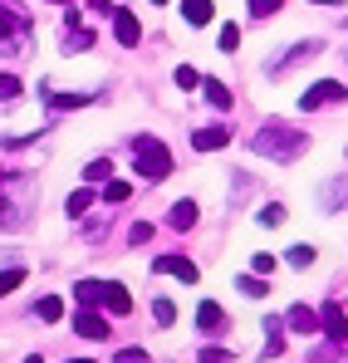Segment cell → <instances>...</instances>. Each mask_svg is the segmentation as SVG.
Here are the masks:
<instances>
[{
	"label": "cell",
	"mask_w": 348,
	"mask_h": 363,
	"mask_svg": "<svg viewBox=\"0 0 348 363\" xmlns=\"http://www.w3.org/2000/svg\"><path fill=\"white\" fill-rule=\"evenodd\" d=\"M319 324H324V334H329V339H339V344L348 339V319H344V309H339L334 300L319 309Z\"/></svg>",
	"instance_id": "9"
},
{
	"label": "cell",
	"mask_w": 348,
	"mask_h": 363,
	"mask_svg": "<svg viewBox=\"0 0 348 363\" xmlns=\"http://www.w3.org/2000/svg\"><path fill=\"white\" fill-rule=\"evenodd\" d=\"M20 285H25V265H10V270H0V300H5V295H15Z\"/></svg>",
	"instance_id": "21"
},
{
	"label": "cell",
	"mask_w": 348,
	"mask_h": 363,
	"mask_svg": "<svg viewBox=\"0 0 348 363\" xmlns=\"http://www.w3.org/2000/svg\"><path fill=\"white\" fill-rule=\"evenodd\" d=\"M176 84H181V89H201V74H196L191 64H181V69H176Z\"/></svg>",
	"instance_id": "30"
},
{
	"label": "cell",
	"mask_w": 348,
	"mask_h": 363,
	"mask_svg": "<svg viewBox=\"0 0 348 363\" xmlns=\"http://www.w3.org/2000/svg\"><path fill=\"white\" fill-rule=\"evenodd\" d=\"M133 162H137V177H147V182L172 177V152H167V143H157V138H137V143H133Z\"/></svg>",
	"instance_id": "3"
},
{
	"label": "cell",
	"mask_w": 348,
	"mask_h": 363,
	"mask_svg": "<svg viewBox=\"0 0 348 363\" xmlns=\"http://www.w3.org/2000/svg\"><path fill=\"white\" fill-rule=\"evenodd\" d=\"M84 177H89V182H108V177H113V162H103V157H99V162H89V172H84Z\"/></svg>",
	"instance_id": "29"
},
{
	"label": "cell",
	"mask_w": 348,
	"mask_h": 363,
	"mask_svg": "<svg viewBox=\"0 0 348 363\" xmlns=\"http://www.w3.org/2000/svg\"><path fill=\"white\" fill-rule=\"evenodd\" d=\"M319 50H324V40H309V45H294V50H290V55H285L280 64H270V74L280 79V74H290V64H299V60H314Z\"/></svg>",
	"instance_id": "10"
},
{
	"label": "cell",
	"mask_w": 348,
	"mask_h": 363,
	"mask_svg": "<svg viewBox=\"0 0 348 363\" xmlns=\"http://www.w3.org/2000/svg\"><path fill=\"white\" fill-rule=\"evenodd\" d=\"M196 363H231V354H226V349H201Z\"/></svg>",
	"instance_id": "36"
},
{
	"label": "cell",
	"mask_w": 348,
	"mask_h": 363,
	"mask_svg": "<svg viewBox=\"0 0 348 363\" xmlns=\"http://www.w3.org/2000/svg\"><path fill=\"white\" fill-rule=\"evenodd\" d=\"M221 324H226L221 304H216V300H201V309H196V329H206V334H221Z\"/></svg>",
	"instance_id": "12"
},
{
	"label": "cell",
	"mask_w": 348,
	"mask_h": 363,
	"mask_svg": "<svg viewBox=\"0 0 348 363\" xmlns=\"http://www.w3.org/2000/svg\"><path fill=\"white\" fill-rule=\"evenodd\" d=\"M35 314H40L45 324H59V319H64V300H59V295H45V300L35 304Z\"/></svg>",
	"instance_id": "20"
},
{
	"label": "cell",
	"mask_w": 348,
	"mask_h": 363,
	"mask_svg": "<svg viewBox=\"0 0 348 363\" xmlns=\"http://www.w3.org/2000/svg\"><path fill=\"white\" fill-rule=\"evenodd\" d=\"M79 104H89V94H55L50 99V108H79Z\"/></svg>",
	"instance_id": "28"
},
{
	"label": "cell",
	"mask_w": 348,
	"mask_h": 363,
	"mask_svg": "<svg viewBox=\"0 0 348 363\" xmlns=\"http://www.w3.org/2000/svg\"><path fill=\"white\" fill-rule=\"evenodd\" d=\"M280 10V0H250V15H260V20H270Z\"/></svg>",
	"instance_id": "31"
},
{
	"label": "cell",
	"mask_w": 348,
	"mask_h": 363,
	"mask_svg": "<svg viewBox=\"0 0 348 363\" xmlns=\"http://www.w3.org/2000/svg\"><path fill=\"white\" fill-rule=\"evenodd\" d=\"M152 270H157V275H176L181 285H196V280H201V270H196L186 255H157V260H152Z\"/></svg>",
	"instance_id": "5"
},
{
	"label": "cell",
	"mask_w": 348,
	"mask_h": 363,
	"mask_svg": "<svg viewBox=\"0 0 348 363\" xmlns=\"http://www.w3.org/2000/svg\"><path fill=\"white\" fill-rule=\"evenodd\" d=\"M226 143H231L226 128H196V133H191V147H196V152H216V147H226Z\"/></svg>",
	"instance_id": "11"
},
{
	"label": "cell",
	"mask_w": 348,
	"mask_h": 363,
	"mask_svg": "<svg viewBox=\"0 0 348 363\" xmlns=\"http://www.w3.org/2000/svg\"><path fill=\"white\" fill-rule=\"evenodd\" d=\"M285 349V319H265V354L275 359Z\"/></svg>",
	"instance_id": "17"
},
{
	"label": "cell",
	"mask_w": 348,
	"mask_h": 363,
	"mask_svg": "<svg viewBox=\"0 0 348 363\" xmlns=\"http://www.w3.org/2000/svg\"><path fill=\"white\" fill-rule=\"evenodd\" d=\"M167 226H172V231H186V226H196V201H191V196H181V201L172 206Z\"/></svg>",
	"instance_id": "13"
},
{
	"label": "cell",
	"mask_w": 348,
	"mask_h": 363,
	"mask_svg": "<svg viewBox=\"0 0 348 363\" xmlns=\"http://www.w3.org/2000/svg\"><path fill=\"white\" fill-rule=\"evenodd\" d=\"M201 89H206V99H211V108H231V89H226L221 79H201Z\"/></svg>",
	"instance_id": "18"
},
{
	"label": "cell",
	"mask_w": 348,
	"mask_h": 363,
	"mask_svg": "<svg viewBox=\"0 0 348 363\" xmlns=\"http://www.w3.org/2000/svg\"><path fill=\"white\" fill-rule=\"evenodd\" d=\"M113 35L123 50H137V40H142V25H137V15H128V10H113Z\"/></svg>",
	"instance_id": "6"
},
{
	"label": "cell",
	"mask_w": 348,
	"mask_h": 363,
	"mask_svg": "<svg viewBox=\"0 0 348 363\" xmlns=\"http://www.w3.org/2000/svg\"><path fill=\"white\" fill-rule=\"evenodd\" d=\"M339 99H348L344 84H334V79H319V84H314L304 99H299V108L309 113V108H324V104H339Z\"/></svg>",
	"instance_id": "4"
},
{
	"label": "cell",
	"mask_w": 348,
	"mask_h": 363,
	"mask_svg": "<svg viewBox=\"0 0 348 363\" xmlns=\"http://www.w3.org/2000/svg\"><path fill=\"white\" fill-rule=\"evenodd\" d=\"M25 363H45V359H40V354H30V359H25Z\"/></svg>",
	"instance_id": "38"
},
{
	"label": "cell",
	"mask_w": 348,
	"mask_h": 363,
	"mask_svg": "<svg viewBox=\"0 0 348 363\" xmlns=\"http://www.w3.org/2000/svg\"><path fill=\"white\" fill-rule=\"evenodd\" d=\"M314 255H319L314 245H290V265H294V270H304V265H314Z\"/></svg>",
	"instance_id": "24"
},
{
	"label": "cell",
	"mask_w": 348,
	"mask_h": 363,
	"mask_svg": "<svg viewBox=\"0 0 348 363\" xmlns=\"http://www.w3.org/2000/svg\"><path fill=\"white\" fill-rule=\"evenodd\" d=\"M152 319H157V324H162V329H167V324H172V319H176L172 300H152Z\"/></svg>",
	"instance_id": "27"
},
{
	"label": "cell",
	"mask_w": 348,
	"mask_h": 363,
	"mask_svg": "<svg viewBox=\"0 0 348 363\" xmlns=\"http://www.w3.org/2000/svg\"><path fill=\"white\" fill-rule=\"evenodd\" d=\"M55 5H69V0H55Z\"/></svg>",
	"instance_id": "40"
},
{
	"label": "cell",
	"mask_w": 348,
	"mask_h": 363,
	"mask_svg": "<svg viewBox=\"0 0 348 363\" xmlns=\"http://www.w3.org/2000/svg\"><path fill=\"white\" fill-rule=\"evenodd\" d=\"M103 309H108V314H128V309H133V300H128V290H123V285H103Z\"/></svg>",
	"instance_id": "15"
},
{
	"label": "cell",
	"mask_w": 348,
	"mask_h": 363,
	"mask_svg": "<svg viewBox=\"0 0 348 363\" xmlns=\"http://www.w3.org/2000/svg\"><path fill=\"white\" fill-rule=\"evenodd\" d=\"M30 40H35L30 15H25L15 0H0V55H25Z\"/></svg>",
	"instance_id": "2"
},
{
	"label": "cell",
	"mask_w": 348,
	"mask_h": 363,
	"mask_svg": "<svg viewBox=\"0 0 348 363\" xmlns=\"http://www.w3.org/2000/svg\"><path fill=\"white\" fill-rule=\"evenodd\" d=\"M314 5H344V0H314Z\"/></svg>",
	"instance_id": "37"
},
{
	"label": "cell",
	"mask_w": 348,
	"mask_h": 363,
	"mask_svg": "<svg viewBox=\"0 0 348 363\" xmlns=\"http://www.w3.org/2000/svg\"><path fill=\"white\" fill-rule=\"evenodd\" d=\"M250 147L260 152V157H275V162H294L304 147H309V133H299L290 123H265L255 138H250Z\"/></svg>",
	"instance_id": "1"
},
{
	"label": "cell",
	"mask_w": 348,
	"mask_h": 363,
	"mask_svg": "<svg viewBox=\"0 0 348 363\" xmlns=\"http://www.w3.org/2000/svg\"><path fill=\"white\" fill-rule=\"evenodd\" d=\"M285 324H290L294 334H319V329H324V324H319V309H309V304H290Z\"/></svg>",
	"instance_id": "7"
},
{
	"label": "cell",
	"mask_w": 348,
	"mask_h": 363,
	"mask_svg": "<svg viewBox=\"0 0 348 363\" xmlns=\"http://www.w3.org/2000/svg\"><path fill=\"white\" fill-rule=\"evenodd\" d=\"M235 45H240V30H235V25H226V30H221V50H226V55H231Z\"/></svg>",
	"instance_id": "35"
},
{
	"label": "cell",
	"mask_w": 348,
	"mask_h": 363,
	"mask_svg": "<svg viewBox=\"0 0 348 363\" xmlns=\"http://www.w3.org/2000/svg\"><path fill=\"white\" fill-rule=\"evenodd\" d=\"M0 211H5V201H0Z\"/></svg>",
	"instance_id": "41"
},
{
	"label": "cell",
	"mask_w": 348,
	"mask_h": 363,
	"mask_svg": "<svg viewBox=\"0 0 348 363\" xmlns=\"http://www.w3.org/2000/svg\"><path fill=\"white\" fill-rule=\"evenodd\" d=\"M89 206H94V191H89V186H79V191L69 196V216H84Z\"/></svg>",
	"instance_id": "23"
},
{
	"label": "cell",
	"mask_w": 348,
	"mask_h": 363,
	"mask_svg": "<svg viewBox=\"0 0 348 363\" xmlns=\"http://www.w3.org/2000/svg\"><path fill=\"white\" fill-rule=\"evenodd\" d=\"M235 290H240V295H250V300H265V295H270L265 275H240V280H235Z\"/></svg>",
	"instance_id": "19"
},
{
	"label": "cell",
	"mask_w": 348,
	"mask_h": 363,
	"mask_svg": "<svg viewBox=\"0 0 348 363\" xmlns=\"http://www.w3.org/2000/svg\"><path fill=\"white\" fill-rule=\"evenodd\" d=\"M255 221H260V226H280V221H285V206H280V201H265V206L255 211Z\"/></svg>",
	"instance_id": "22"
},
{
	"label": "cell",
	"mask_w": 348,
	"mask_h": 363,
	"mask_svg": "<svg viewBox=\"0 0 348 363\" xmlns=\"http://www.w3.org/2000/svg\"><path fill=\"white\" fill-rule=\"evenodd\" d=\"M69 363H89V359H69Z\"/></svg>",
	"instance_id": "39"
},
{
	"label": "cell",
	"mask_w": 348,
	"mask_h": 363,
	"mask_svg": "<svg viewBox=\"0 0 348 363\" xmlns=\"http://www.w3.org/2000/svg\"><path fill=\"white\" fill-rule=\"evenodd\" d=\"M74 300H79V309L103 304V280H79V285H74Z\"/></svg>",
	"instance_id": "14"
},
{
	"label": "cell",
	"mask_w": 348,
	"mask_h": 363,
	"mask_svg": "<svg viewBox=\"0 0 348 363\" xmlns=\"http://www.w3.org/2000/svg\"><path fill=\"white\" fill-rule=\"evenodd\" d=\"M181 15H186V25H211V0H181Z\"/></svg>",
	"instance_id": "16"
},
{
	"label": "cell",
	"mask_w": 348,
	"mask_h": 363,
	"mask_svg": "<svg viewBox=\"0 0 348 363\" xmlns=\"http://www.w3.org/2000/svg\"><path fill=\"white\" fill-rule=\"evenodd\" d=\"M113 363H152L142 349H123V354H113Z\"/></svg>",
	"instance_id": "34"
},
{
	"label": "cell",
	"mask_w": 348,
	"mask_h": 363,
	"mask_svg": "<svg viewBox=\"0 0 348 363\" xmlns=\"http://www.w3.org/2000/svg\"><path fill=\"white\" fill-rule=\"evenodd\" d=\"M20 99V79L15 74H0V104H15Z\"/></svg>",
	"instance_id": "26"
},
{
	"label": "cell",
	"mask_w": 348,
	"mask_h": 363,
	"mask_svg": "<svg viewBox=\"0 0 348 363\" xmlns=\"http://www.w3.org/2000/svg\"><path fill=\"white\" fill-rule=\"evenodd\" d=\"M128 241H133V245H147V241H152V226H147V221H137V226L128 231Z\"/></svg>",
	"instance_id": "32"
},
{
	"label": "cell",
	"mask_w": 348,
	"mask_h": 363,
	"mask_svg": "<svg viewBox=\"0 0 348 363\" xmlns=\"http://www.w3.org/2000/svg\"><path fill=\"white\" fill-rule=\"evenodd\" d=\"M128 196H133V186H128V182H113V177H108V186H103V201L113 206V201H128Z\"/></svg>",
	"instance_id": "25"
},
{
	"label": "cell",
	"mask_w": 348,
	"mask_h": 363,
	"mask_svg": "<svg viewBox=\"0 0 348 363\" xmlns=\"http://www.w3.org/2000/svg\"><path fill=\"white\" fill-rule=\"evenodd\" d=\"M270 270H275V255H255L250 260V275H270Z\"/></svg>",
	"instance_id": "33"
},
{
	"label": "cell",
	"mask_w": 348,
	"mask_h": 363,
	"mask_svg": "<svg viewBox=\"0 0 348 363\" xmlns=\"http://www.w3.org/2000/svg\"><path fill=\"white\" fill-rule=\"evenodd\" d=\"M74 334H84V339H108V319L94 314V309H79V314H74Z\"/></svg>",
	"instance_id": "8"
}]
</instances>
